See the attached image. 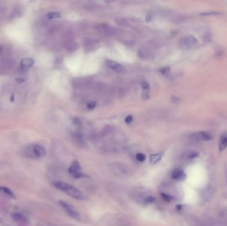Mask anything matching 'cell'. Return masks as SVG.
Returning a JSON list of instances; mask_svg holds the SVG:
<instances>
[{"mask_svg":"<svg viewBox=\"0 0 227 226\" xmlns=\"http://www.w3.org/2000/svg\"><path fill=\"white\" fill-rule=\"evenodd\" d=\"M136 159L139 162H143L146 160V155L143 153H138L136 155Z\"/></svg>","mask_w":227,"mask_h":226,"instance_id":"16","label":"cell"},{"mask_svg":"<svg viewBox=\"0 0 227 226\" xmlns=\"http://www.w3.org/2000/svg\"><path fill=\"white\" fill-rule=\"evenodd\" d=\"M69 173L70 175L74 178H85L87 176L83 172L81 171V166L79 164V162L77 161H74L69 168Z\"/></svg>","mask_w":227,"mask_h":226,"instance_id":"4","label":"cell"},{"mask_svg":"<svg viewBox=\"0 0 227 226\" xmlns=\"http://www.w3.org/2000/svg\"><path fill=\"white\" fill-rule=\"evenodd\" d=\"M133 120V117L132 115H128L126 119H125V122L126 123H130Z\"/></svg>","mask_w":227,"mask_h":226,"instance_id":"24","label":"cell"},{"mask_svg":"<svg viewBox=\"0 0 227 226\" xmlns=\"http://www.w3.org/2000/svg\"><path fill=\"white\" fill-rule=\"evenodd\" d=\"M155 200V198L154 196H147V197H146V198H145L144 202L146 204H152V203H153V202H154Z\"/></svg>","mask_w":227,"mask_h":226,"instance_id":"17","label":"cell"},{"mask_svg":"<svg viewBox=\"0 0 227 226\" xmlns=\"http://www.w3.org/2000/svg\"><path fill=\"white\" fill-rule=\"evenodd\" d=\"M198 41L196 38L192 35H187L184 37L180 42L181 46L183 49H190L193 48L197 44Z\"/></svg>","mask_w":227,"mask_h":226,"instance_id":"7","label":"cell"},{"mask_svg":"<svg viewBox=\"0 0 227 226\" xmlns=\"http://www.w3.org/2000/svg\"><path fill=\"white\" fill-rule=\"evenodd\" d=\"M110 169L116 176L121 178L129 177L132 174V171L130 167L122 162L113 163L110 165Z\"/></svg>","mask_w":227,"mask_h":226,"instance_id":"2","label":"cell"},{"mask_svg":"<svg viewBox=\"0 0 227 226\" xmlns=\"http://www.w3.org/2000/svg\"><path fill=\"white\" fill-rule=\"evenodd\" d=\"M1 50H2V48H1V46H0V53H1Z\"/></svg>","mask_w":227,"mask_h":226,"instance_id":"30","label":"cell"},{"mask_svg":"<svg viewBox=\"0 0 227 226\" xmlns=\"http://www.w3.org/2000/svg\"><path fill=\"white\" fill-rule=\"evenodd\" d=\"M59 204L61 206V207L64 209L65 212L67 213L70 217H71L76 220L80 219V213L77 212V210L74 208L72 205L66 203V202L62 200L59 201Z\"/></svg>","mask_w":227,"mask_h":226,"instance_id":"5","label":"cell"},{"mask_svg":"<svg viewBox=\"0 0 227 226\" xmlns=\"http://www.w3.org/2000/svg\"><path fill=\"white\" fill-rule=\"evenodd\" d=\"M190 139L194 141H210L213 139V136L209 132L207 131H199L194 133L190 135Z\"/></svg>","mask_w":227,"mask_h":226,"instance_id":"6","label":"cell"},{"mask_svg":"<svg viewBox=\"0 0 227 226\" xmlns=\"http://www.w3.org/2000/svg\"><path fill=\"white\" fill-rule=\"evenodd\" d=\"M96 106V102H91L87 104V108L89 109V110H92V109L95 108Z\"/></svg>","mask_w":227,"mask_h":226,"instance_id":"22","label":"cell"},{"mask_svg":"<svg viewBox=\"0 0 227 226\" xmlns=\"http://www.w3.org/2000/svg\"><path fill=\"white\" fill-rule=\"evenodd\" d=\"M16 81H17V83L21 84V83H23V82L25 81V79L22 78H17L16 79Z\"/></svg>","mask_w":227,"mask_h":226,"instance_id":"25","label":"cell"},{"mask_svg":"<svg viewBox=\"0 0 227 226\" xmlns=\"http://www.w3.org/2000/svg\"><path fill=\"white\" fill-rule=\"evenodd\" d=\"M3 221V220H2V218L1 217H0V222H2Z\"/></svg>","mask_w":227,"mask_h":226,"instance_id":"29","label":"cell"},{"mask_svg":"<svg viewBox=\"0 0 227 226\" xmlns=\"http://www.w3.org/2000/svg\"><path fill=\"white\" fill-rule=\"evenodd\" d=\"M106 64L108 68L112 69L113 71L118 73H122L124 71V68L116 61L107 60H106Z\"/></svg>","mask_w":227,"mask_h":226,"instance_id":"8","label":"cell"},{"mask_svg":"<svg viewBox=\"0 0 227 226\" xmlns=\"http://www.w3.org/2000/svg\"><path fill=\"white\" fill-rule=\"evenodd\" d=\"M151 19H152V17L150 16V15H147V16L146 18V21L147 22H150V21H151Z\"/></svg>","mask_w":227,"mask_h":226,"instance_id":"26","label":"cell"},{"mask_svg":"<svg viewBox=\"0 0 227 226\" xmlns=\"http://www.w3.org/2000/svg\"><path fill=\"white\" fill-rule=\"evenodd\" d=\"M35 61L31 58H24L21 60V67L23 69H29L32 67Z\"/></svg>","mask_w":227,"mask_h":226,"instance_id":"10","label":"cell"},{"mask_svg":"<svg viewBox=\"0 0 227 226\" xmlns=\"http://www.w3.org/2000/svg\"><path fill=\"white\" fill-rule=\"evenodd\" d=\"M227 147V134L224 135L221 137L219 143V150L221 151H224Z\"/></svg>","mask_w":227,"mask_h":226,"instance_id":"14","label":"cell"},{"mask_svg":"<svg viewBox=\"0 0 227 226\" xmlns=\"http://www.w3.org/2000/svg\"><path fill=\"white\" fill-rule=\"evenodd\" d=\"M161 196H162V198H163V199L165 200L166 201H167V202H171V201L173 200V196H171V195H169V194H168L162 193L161 194Z\"/></svg>","mask_w":227,"mask_h":226,"instance_id":"18","label":"cell"},{"mask_svg":"<svg viewBox=\"0 0 227 226\" xmlns=\"http://www.w3.org/2000/svg\"><path fill=\"white\" fill-rule=\"evenodd\" d=\"M11 217H12V219L15 221L24 222L25 221V217H24V216L18 212L13 213L11 214Z\"/></svg>","mask_w":227,"mask_h":226,"instance_id":"12","label":"cell"},{"mask_svg":"<svg viewBox=\"0 0 227 226\" xmlns=\"http://www.w3.org/2000/svg\"><path fill=\"white\" fill-rule=\"evenodd\" d=\"M199 156V153H197V152H195V151H192V152H190V153H188L187 155H186V157L187 159H194V158H196L197 157Z\"/></svg>","mask_w":227,"mask_h":226,"instance_id":"19","label":"cell"},{"mask_svg":"<svg viewBox=\"0 0 227 226\" xmlns=\"http://www.w3.org/2000/svg\"><path fill=\"white\" fill-rule=\"evenodd\" d=\"M0 192H2L3 193L6 194V195H7L8 196H9L10 198H16L15 196V194L13 192V191L10 190L9 188H7V187H5V186H0Z\"/></svg>","mask_w":227,"mask_h":226,"instance_id":"13","label":"cell"},{"mask_svg":"<svg viewBox=\"0 0 227 226\" xmlns=\"http://www.w3.org/2000/svg\"><path fill=\"white\" fill-rule=\"evenodd\" d=\"M47 16L49 19H57L61 17V13L58 11H51L47 14Z\"/></svg>","mask_w":227,"mask_h":226,"instance_id":"15","label":"cell"},{"mask_svg":"<svg viewBox=\"0 0 227 226\" xmlns=\"http://www.w3.org/2000/svg\"><path fill=\"white\" fill-rule=\"evenodd\" d=\"M14 98H15V97H14V95H13H13H11V98H10V100L11 101V102H13V101H14Z\"/></svg>","mask_w":227,"mask_h":226,"instance_id":"28","label":"cell"},{"mask_svg":"<svg viewBox=\"0 0 227 226\" xmlns=\"http://www.w3.org/2000/svg\"><path fill=\"white\" fill-rule=\"evenodd\" d=\"M170 72V68L169 67H164L160 69V72L163 75H167Z\"/></svg>","mask_w":227,"mask_h":226,"instance_id":"21","label":"cell"},{"mask_svg":"<svg viewBox=\"0 0 227 226\" xmlns=\"http://www.w3.org/2000/svg\"><path fill=\"white\" fill-rule=\"evenodd\" d=\"M225 169V174H226V180H227V165H226Z\"/></svg>","mask_w":227,"mask_h":226,"instance_id":"27","label":"cell"},{"mask_svg":"<svg viewBox=\"0 0 227 226\" xmlns=\"http://www.w3.org/2000/svg\"><path fill=\"white\" fill-rule=\"evenodd\" d=\"M142 86L143 89H150V84H149L147 82H143L142 84Z\"/></svg>","mask_w":227,"mask_h":226,"instance_id":"23","label":"cell"},{"mask_svg":"<svg viewBox=\"0 0 227 226\" xmlns=\"http://www.w3.org/2000/svg\"><path fill=\"white\" fill-rule=\"evenodd\" d=\"M52 184L54 188L66 193L68 196L74 198V199L78 200H85L86 197L84 194L80 190L76 188L75 186L69 184L67 182L62 181H54L52 182Z\"/></svg>","mask_w":227,"mask_h":226,"instance_id":"1","label":"cell"},{"mask_svg":"<svg viewBox=\"0 0 227 226\" xmlns=\"http://www.w3.org/2000/svg\"><path fill=\"white\" fill-rule=\"evenodd\" d=\"M25 155L27 157L31 159L43 158L46 155V150L41 145H33L26 148Z\"/></svg>","mask_w":227,"mask_h":226,"instance_id":"3","label":"cell"},{"mask_svg":"<svg viewBox=\"0 0 227 226\" xmlns=\"http://www.w3.org/2000/svg\"><path fill=\"white\" fill-rule=\"evenodd\" d=\"M149 96H150V89H143L142 92V96L144 100H147L149 98Z\"/></svg>","mask_w":227,"mask_h":226,"instance_id":"20","label":"cell"},{"mask_svg":"<svg viewBox=\"0 0 227 226\" xmlns=\"http://www.w3.org/2000/svg\"><path fill=\"white\" fill-rule=\"evenodd\" d=\"M163 153H156V154H152L150 155V162L151 165H155L156 163H158L161 161L163 157Z\"/></svg>","mask_w":227,"mask_h":226,"instance_id":"11","label":"cell"},{"mask_svg":"<svg viewBox=\"0 0 227 226\" xmlns=\"http://www.w3.org/2000/svg\"><path fill=\"white\" fill-rule=\"evenodd\" d=\"M171 177L176 180H182L186 177V174L181 169H175L171 173Z\"/></svg>","mask_w":227,"mask_h":226,"instance_id":"9","label":"cell"}]
</instances>
